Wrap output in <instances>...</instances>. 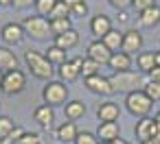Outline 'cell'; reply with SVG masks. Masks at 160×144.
I'll use <instances>...</instances> for the list:
<instances>
[{
	"label": "cell",
	"instance_id": "1",
	"mask_svg": "<svg viewBox=\"0 0 160 144\" xmlns=\"http://www.w3.org/2000/svg\"><path fill=\"white\" fill-rule=\"evenodd\" d=\"M24 61H27V68L31 70L33 77H38V79H48V81H51V77H53V72H55V66L46 59V55H42V53H38V50H27V53H24Z\"/></svg>",
	"mask_w": 160,
	"mask_h": 144
},
{
	"label": "cell",
	"instance_id": "2",
	"mask_svg": "<svg viewBox=\"0 0 160 144\" xmlns=\"http://www.w3.org/2000/svg\"><path fill=\"white\" fill-rule=\"evenodd\" d=\"M110 83L114 87V92H136L140 85L145 87V79H142V72H134V70H127V72H114L110 77Z\"/></svg>",
	"mask_w": 160,
	"mask_h": 144
},
{
	"label": "cell",
	"instance_id": "3",
	"mask_svg": "<svg viewBox=\"0 0 160 144\" xmlns=\"http://www.w3.org/2000/svg\"><path fill=\"white\" fill-rule=\"evenodd\" d=\"M125 107L132 116H138V118H147L151 107H153V100L142 92V90H136V92H129L125 96Z\"/></svg>",
	"mask_w": 160,
	"mask_h": 144
},
{
	"label": "cell",
	"instance_id": "4",
	"mask_svg": "<svg viewBox=\"0 0 160 144\" xmlns=\"http://www.w3.org/2000/svg\"><path fill=\"white\" fill-rule=\"evenodd\" d=\"M42 98L48 107H57V105H66L68 100V85L62 81H48L42 90Z\"/></svg>",
	"mask_w": 160,
	"mask_h": 144
},
{
	"label": "cell",
	"instance_id": "5",
	"mask_svg": "<svg viewBox=\"0 0 160 144\" xmlns=\"http://www.w3.org/2000/svg\"><path fill=\"white\" fill-rule=\"evenodd\" d=\"M22 29L27 35H31L33 39H48L51 33V22L42 16H29L22 20Z\"/></svg>",
	"mask_w": 160,
	"mask_h": 144
},
{
	"label": "cell",
	"instance_id": "6",
	"mask_svg": "<svg viewBox=\"0 0 160 144\" xmlns=\"http://www.w3.org/2000/svg\"><path fill=\"white\" fill-rule=\"evenodd\" d=\"M24 87H27V77H24V72H22L20 68L5 72V77H2V87H0L5 94L13 96V94H20Z\"/></svg>",
	"mask_w": 160,
	"mask_h": 144
},
{
	"label": "cell",
	"instance_id": "7",
	"mask_svg": "<svg viewBox=\"0 0 160 144\" xmlns=\"http://www.w3.org/2000/svg\"><path fill=\"white\" fill-rule=\"evenodd\" d=\"M81 66H83V57H72L66 63H62L57 68V74L62 79V83H72L79 74H81Z\"/></svg>",
	"mask_w": 160,
	"mask_h": 144
},
{
	"label": "cell",
	"instance_id": "8",
	"mask_svg": "<svg viewBox=\"0 0 160 144\" xmlns=\"http://www.w3.org/2000/svg\"><path fill=\"white\" fill-rule=\"evenodd\" d=\"M110 57H112V50H110L101 39H94V42L88 44V59H92L94 63L103 66V63L110 61Z\"/></svg>",
	"mask_w": 160,
	"mask_h": 144
},
{
	"label": "cell",
	"instance_id": "9",
	"mask_svg": "<svg viewBox=\"0 0 160 144\" xmlns=\"http://www.w3.org/2000/svg\"><path fill=\"white\" fill-rule=\"evenodd\" d=\"M24 35H27V33H24L22 24H18V22H9V24L2 26V31H0V37H2V42L9 44V46L20 44V42L24 39Z\"/></svg>",
	"mask_w": 160,
	"mask_h": 144
},
{
	"label": "cell",
	"instance_id": "10",
	"mask_svg": "<svg viewBox=\"0 0 160 144\" xmlns=\"http://www.w3.org/2000/svg\"><path fill=\"white\" fill-rule=\"evenodd\" d=\"M86 87L92 94H101V96H110L114 92V87L110 83V77H101V74H94V77L86 79Z\"/></svg>",
	"mask_w": 160,
	"mask_h": 144
},
{
	"label": "cell",
	"instance_id": "11",
	"mask_svg": "<svg viewBox=\"0 0 160 144\" xmlns=\"http://www.w3.org/2000/svg\"><path fill=\"white\" fill-rule=\"evenodd\" d=\"M142 48V35H140V31H136V29H129V31H123V53H127V55H134V53H138Z\"/></svg>",
	"mask_w": 160,
	"mask_h": 144
},
{
	"label": "cell",
	"instance_id": "12",
	"mask_svg": "<svg viewBox=\"0 0 160 144\" xmlns=\"http://www.w3.org/2000/svg\"><path fill=\"white\" fill-rule=\"evenodd\" d=\"M156 131H158V127H156V120L153 118H140L138 122H136V127H134V133H136V137L140 140V142H145V140H151L153 135H156Z\"/></svg>",
	"mask_w": 160,
	"mask_h": 144
},
{
	"label": "cell",
	"instance_id": "13",
	"mask_svg": "<svg viewBox=\"0 0 160 144\" xmlns=\"http://www.w3.org/2000/svg\"><path fill=\"white\" fill-rule=\"evenodd\" d=\"M90 31H92L94 37L103 39V37L112 31V20H110L105 13H99V16H94V18L90 20Z\"/></svg>",
	"mask_w": 160,
	"mask_h": 144
},
{
	"label": "cell",
	"instance_id": "14",
	"mask_svg": "<svg viewBox=\"0 0 160 144\" xmlns=\"http://www.w3.org/2000/svg\"><path fill=\"white\" fill-rule=\"evenodd\" d=\"M97 116L101 122H118V116H121V107L112 100H105L97 107Z\"/></svg>",
	"mask_w": 160,
	"mask_h": 144
},
{
	"label": "cell",
	"instance_id": "15",
	"mask_svg": "<svg viewBox=\"0 0 160 144\" xmlns=\"http://www.w3.org/2000/svg\"><path fill=\"white\" fill-rule=\"evenodd\" d=\"M97 137H99V142H114L116 137H121V124L118 122H99Z\"/></svg>",
	"mask_w": 160,
	"mask_h": 144
},
{
	"label": "cell",
	"instance_id": "16",
	"mask_svg": "<svg viewBox=\"0 0 160 144\" xmlns=\"http://www.w3.org/2000/svg\"><path fill=\"white\" fill-rule=\"evenodd\" d=\"M55 135H57V140H59L62 144H70V142L75 144V140H77V135H79V129H77L75 122L66 120V122H62V124L57 127Z\"/></svg>",
	"mask_w": 160,
	"mask_h": 144
},
{
	"label": "cell",
	"instance_id": "17",
	"mask_svg": "<svg viewBox=\"0 0 160 144\" xmlns=\"http://www.w3.org/2000/svg\"><path fill=\"white\" fill-rule=\"evenodd\" d=\"M108 66H110L114 72H127V70H132V55H127V53H123V50L112 53Z\"/></svg>",
	"mask_w": 160,
	"mask_h": 144
},
{
	"label": "cell",
	"instance_id": "18",
	"mask_svg": "<svg viewBox=\"0 0 160 144\" xmlns=\"http://www.w3.org/2000/svg\"><path fill=\"white\" fill-rule=\"evenodd\" d=\"M33 118L38 120V124H40L42 129H51V127H53V120H55V111H53V107H48V105L44 103V105L35 107Z\"/></svg>",
	"mask_w": 160,
	"mask_h": 144
},
{
	"label": "cell",
	"instance_id": "19",
	"mask_svg": "<svg viewBox=\"0 0 160 144\" xmlns=\"http://www.w3.org/2000/svg\"><path fill=\"white\" fill-rule=\"evenodd\" d=\"M77 44H79V33H77L75 29H70V31H66V33H62V35H55V46L62 48V50H70V48H75Z\"/></svg>",
	"mask_w": 160,
	"mask_h": 144
},
{
	"label": "cell",
	"instance_id": "20",
	"mask_svg": "<svg viewBox=\"0 0 160 144\" xmlns=\"http://www.w3.org/2000/svg\"><path fill=\"white\" fill-rule=\"evenodd\" d=\"M83 114H86V103H83V100H79V98H75V100L66 103V107H64V116H66L70 122H75V120L83 118Z\"/></svg>",
	"mask_w": 160,
	"mask_h": 144
},
{
	"label": "cell",
	"instance_id": "21",
	"mask_svg": "<svg viewBox=\"0 0 160 144\" xmlns=\"http://www.w3.org/2000/svg\"><path fill=\"white\" fill-rule=\"evenodd\" d=\"M138 22L142 24V26H156V24H160V7L156 5V7H149V9H145V11H140L138 13Z\"/></svg>",
	"mask_w": 160,
	"mask_h": 144
},
{
	"label": "cell",
	"instance_id": "22",
	"mask_svg": "<svg viewBox=\"0 0 160 144\" xmlns=\"http://www.w3.org/2000/svg\"><path fill=\"white\" fill-rule=\"evenodd\" d=\"M18 68V57L13 55V50L0 46V72H9Z\"/></svg>",
	"mask_w": 160,
	"mask_h": 144
},
{
	"label": "cell",
	"instance_id": "23",
	"mask_svg": "<svg viewBox=\"0 0 160 144\" xmlns=\"http://www.w3.org/2000/svg\"><path fill=\"white\" fill-rule=\"evenodd\" d=\"M112 53H118L121 48H123V31H116V29H112L103 39H101Z\"/></svg>",
	"mask_w": 160,
	"mask_h": 144
},
{
	"label": "cell",
	"instance_id": "24",
	"mask_svg": "<svg viewBox=\"0 0 160 144\" xmlns=\"http://www.w3.org/2000/svg\"><path fill=\"white\" fill-rule=\"evenodd\" d=\"M136 66H138V72H147L149 74L156 68V53H138Z\"/></svg>",
	"mask_w": 160,
	"mask_h": 144
},
{
	"label": "cell",
	"instance_id": "25",
	"mask_svg": "<svg viewBox=\"0 0 160 144\" xmlns=\"http://www.w3.org/2000/svg\"><path fill=\"white\" fill-rule=\"evenodd\" d=\"M46 59L53 63V66H62V63H66L68 59H66V50H62V48H57L55 44L53 46H48V50H46Z\"/></svg>",
	"mask_w": 160,
	"mask_h": 144
},
{
	"label": "cell",
	"instance_id": "26",
	"mask_svg": "<svg viewBox=\"0 0 160 144\" xmlns=\"http://www.w3.org/2000/svg\"><path fill=\"white\" fill-rule=\"evenodd\" d=\"M62 18H70V9L62 2V0H57V5H55L53 11L48 13V22H51V20H62Z\"/></svg>",
	"mask_w": 160,
	"mask_h": 144
},
{
	"label": "cell",
	"instance_id": "27",
	"mask_svg": "<svg viewBox=\"0 0 160 144\" xmlns=\"http://www.w3.org/2000/svg\"><path fill=\"white\" fill-rule=\"evenodd\" d=\"M70 18H62V20H51V33L53 35H62L66 31H70Z\"/></svg>",
	"mask_w": 160,
	"mask_h": 144
},
{
	"label": "cell",
	"instance_id": "28",
	"mask_svg": "<svg viewBox=\"0 0 160 144\" xmlns=\"http://www.w3.org/2000/svg\"><path fill=\"white\" fill-rule=\"evenodd\" d=\"M99 68H101L99 63H94L92 59L86 57V59H83V66H81V74H83V79H90V77H94V74H101Z\"/></svg>",
	"mask_w": 160,
	"mask_h": 144
},
{
	"label": "cell",
	"instance_id": "29",
	"mask_svg": "<svg viewBox=\"0 0 160 144\" xmlns=\"http://www.w3.org/2000/svg\"><path fill=\"white\" fill-rule=\"evenodd\" d=\"M142 92H145L153 103H158V100H160V83H156V81H147V83H145V87H142Z\"/></svg>",
	"mask_w": 160,
	"mask_h": 144
},
{
	"label": "cell",
	"instance_id": "30",
	"mask_svg": "<svg viewBox=\"0 0 160 144\" xmlns=\"http://www.w3.org/2000/svg\"><path fill=\"white\" fill-rule=\"evenodd\" d=\"M18 124L9 118V116H0V140H2V137H7L13 129H16Z\"/></svg>",
	"mask_w": 160,
	"mask_h": 144
},
{
	"label": "cell",
	"instance_id": "31",
	"mask_svg": "<svg viewBox=\"0 0 160 144\" xmlns=\"http://www.w3.org/2000/svg\"><path fill=\"white\" fill-rule=\"evenodd\" d=\"M55 5H57V0H35V9H38V13H40L42 18H46V16L53 11Z\"/></svg>",
	"mask_w": 160,
	"mask_h": 144
},
{
	"label": "cell",
	"instance_id": "32",
	"mask_svg": "<svg viewBox=\"0 0 160 144\" xmlns=\"http://www.w3.org/2000/svg\"><path fill=\"white\" fill-rule=\"evenodd\" d=\"M75 144H99V137L97 133H90V131H79Z\"/></svg>",
	"mask_w": 160,
	"mask_h": 144
},
{
	"label": "cell",
	"instance_id": "33",
	"mask_svg": "<svg viewBox=\"0 0 160 144\" xmlns=\"http://www.w3.org/2000/svg\"><path fill=\"white\" fill-rule=\"evenodd\" d=\"M83 16H88V5H86V0H81L79 5H75V7L70 9V18H83Z\"/></svg>",
	"mask_w": 160,
	"mask_h": 144
},
{
	"label": "cell",
	"instance_id": "34",
	"mask_svg": "<svg viewBox=\"0 0 160 144\" xmlns=\"http://www.w3.org/2000/svg\"><path fill=\"white\" fill-rule=\"evenodd\" d=\"M13 144H42V137L38 135V133H24L18 142H13Z\"/></svg>",
	"mask_w": 160,
	"mask_h": 144
},
{
	"label": "cell",
	"instance_id": "35",
	"mask_svg": "<svg viewBox=\"0 0 160 144\" xmlns=\"http://www.w3.org/2000/svg\"><path fill=\"white\" fill-rule=\"evenodd\" d=\"M132 7L140 13V11L149 9V7H156V0H132Z\"/></svg>",
	"mask_w": 160,
	"mask_h": 144
},
{
	"label": "cell",
	"instance_id": "36",
	"mask_svg": "<svg viewBox=\"0 0 160 144\" xmlns=\"http://www.w3.org/2000/svg\"><path fill=\"white\" fill-rule=\"evenodd\" d=\"M110 5L116 7L118 11H125L127 7H132V0H110Z\"/></svg>",
	"mask_w": 160,
	"mask_h": 144
},
{
	"label": "cell",
	"instance_id": "37",
	"mask_svg": "<svg viewBox=\"0 0 160 144\" xmlns=\"http://www.w3.org/2000/svg\"><path fill=\"white\" fill-rule=\"evenodd\" d=\"M35 7V0H13V7L16 9H29V7Z\"/></svg>",
	"mask_w": 160,
	"mask_h": 144
},
{
	"label": "cell",
	"instance_id": "38",
	"mask_svg": "<svg viewBox=\"0 0 160 144\" xmlns=\"http://www.w3.org/2000/svg\"><path fill=\"white\" fill-rule=\"evenodd\" d=\"M149 81H156V83H160V68L156 66L151 72H149Z\"/></svg>",
	"mask_w": 160,
	"mask_h": 144
},
{
	"label": "cell",
	"instance_id": "39",
	"mask_svg": "<svg viewBox=\"0 0 160 144\" xmlns=\"http://www.w3.org/2000/svg\"><path fill=\"white\" fill-rule=\"evenodd\" d=\"M62 2H64V5H66L68 9H72L75 5H79V2H81V0H62Z\"/></svg>",
	"mask_w": 160,
	"mask_h": 144
},
{
	"label": "cell",
	"instance_id": "40",
	"mask_svg": "<svg viewBox=\"0 0 160 144\" xmlns=\"http://www.w3.org/2000/svg\"><path fill=\"white\" fill-rule=\"evenodd\" d=\"M114 144H132V142H127V140H123V137H116Z\"/></svg>",
	"mask_w": 160,
	"mask_h": 144
},
{
	"label": "cell",
	"instance_id": "41",
	"mask_svg": "<svg viewBox=\"0 0 160 144\" xmlns=\"http://www.w3.org/2000/svg\"><path fill=\"white\" fill-rule=\"evenodd\" d=\"M153 120H156V127H158V131H160V111L156 114V118H153Z\"/></svg>",
	"mask_w": 160,
	"mask_h": 144
},
{
	"label": "cell",
	"instance_id": "42",
	"mask_svg": "<svg viewBox=\"0 0 160 144\" xmlns=\"http://www.w3.org/2000/svg\"><path fill=\"white\" fill-rule=\"evenodd\" d=\"M140 144H160V142H156V140L151 137V140H145V142H140Z\"/></svg>",
	"mask_w": 160,
	"mask_h": 144
},
{
	"label": "cell",
	"instance_id": "43",
	"mask_svg": "<svg viewBox=\"0 0 160 144\" xmlns=\"http://www.w3.org/2000/svg\"><path fill=\"white\" fill-rule=\"evenodd\" d=\"M156 66H158V68H160V50H158V53H156Z\"/></svg>",
	"mask_w": 160,
	"mask_h": 144
},
{
	"label": "cell",
	"instance_id": "44",
	"mask_svg": "<svg viewBox=\"0 0 160 144\" xmlns=\"http://www.w3.org/2000/svg\"><path fill=\"white\" fill-rule=\"evenodd\" d=\"M0 5H13V0H0Z\"/></svg>",
	"mask_w": 160,
	"mask_h": 144
},
{
	"label": "cell",
	"instance_id": "45",
	"mask_svg": "<svg viewBox=\"0 0 160 144\" xmlns=\"http://www.w3.org/2000/svg\"><path fill=\"white\" fill-rule=\"evenodd\" d=\"M2 77H5V72H0V87H2Z\"/></svg>",
	"mask_w": 160,
	"mask_h": 144
},
{
	"label": "cell",
	"instance_id": "46",
	"mask_svg": "<svg viewBox=\"0 0 160 144\" xmlns=\"http://www.w3.org/2000/svg\"><path fill=\"white\" fill-rule=\"evenodd\" d=\"M99 144H114V142H99Z\"/></svg>",
	"mask_w": 160,
	"mask_h": 144
}]
</instances>
